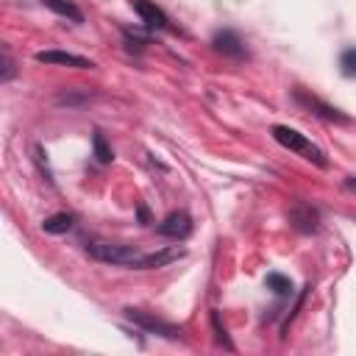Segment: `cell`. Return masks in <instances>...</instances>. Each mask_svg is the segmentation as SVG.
Masks as SVG:
<instances>
[{"instance_id":"5","label":"cell","mask_w":356,"mask_h":356,"mask_svg":"<svg viewBox=\"0 0 356 356\" xmlns=\"http://www.w3.org/2000/svg\"><path fill=\"white\" fill-rule=\"evenodd\" d=\"M161 236H170V239H184L189 231H192V217L186 214V211H170L161 222H159V228H156Z\"/></svg>"},{"instance_id":"16","label":"cell","mask_w":356,"mask_h":356,"mask_svg":"<svg viewBox=\"0 0 356 356\" xmlns=\"http://www.w3.org/2000/svg\"><path fill=\"white\" fill-rule=\"evenodd\" d=\"M139 220L147 222V209H145V206H139Z\"/></svg>"},{"instance_id":"1","label":"cell","mask_w":356,"mask_h":356,"mask_svg":"<svg viewBox=\"0 0 356 356\" xmlns=\"http://www.w3.org/2000/svg\"><path fill=\"white\" fill-rule=\"evenodd\" d=\"M86 250H89L92 259H97L103 264H120V267H136V270H145V264H147V256L142 250L131 248V245H117V242L95 239V242L86 245Z\"/></svg>"},{"instance_id":"14","label":"cell","mask_w":356,"mask_h":356,"mask_svg":"<svg viewBox=\"0 0 356 356\" xmlns=\"http://www.w3.org/2000/svg\"><path fill=\"white\" fill-rule=\"evenodd\" d=\"M267 286H270L275 295H289V292H292V281H289L286 275H281V273H270V275H267Z\"/></svg>"},{"instance_id":"10","label":"cell","mask_w":356,"mask_h":356,"mask_svg":"<svg viewBox=\"0 0 356 356\" xmlns=\"http://www.w3.org/2000/svg\"><path fill=\"white\" fill-rule=\"evenodd\" d=\"M39 3H42V6H47L50 11L61 14V17L72 19V22H83V11H81L78 6H72L70 0H39Z\"/></svg>"},{"instance_id":"7","label":"cell","mask_w":356,"mask_h":356,"mask_svg":"<svg viewBox=\"0 0 356 356\" xmlns=\"http://www.w3.org/2000/svg\"><path fill=\"white\" fill-rule=\"evenodd\" d=\"M131 6L142 17V22L147 28H167V14L156 3H150V0H131Z\"/></svg>"},{"instance_id":"6","label":"cell","mask_w":356,"mask_h":356,"mask_svg":"<svg viewBox=\"0 0 356 356\" xmlns=\"http://www.w3.org/2000/svg\"><path fill=\"white\" fill-rule=\"evenodd\" d=\"M211 47L222 56H231V58H242V53H245V44L234 31H217L211 39Z\"/></svg>"},{"instance_id":"13","label":"cell","mask_w":356,"mask_h":356,"mask_svg":"<svg viewBox=\"0 0 356 356\" xmlns=\"http://www.w3.org/2000/svg\"><path fill=\"white\" fill-rule=\"evenodd\" d=\"M92 145H95V159H97L100 164H108V161L114 159V153H111V147L106 145V136H103L100 131L92 136Z\"/></svg>"},{"instance_id":"15","label":"cell","mask_w":356,"mask_h":356,"mask_svg":"<svg viewBox=\"0 0 356 356\" xmlns=\"http://www.w3.org/2000/svg\"><path fill=\"white\" fill-rule=\"evenodd\" d=\"M342 72H345L348 78L356 72V50H353V47H348V50L342 53Z\"/></svg>"},{"instance_id":"11","label":"cell","mask_w":356,"mask_h":356,"mask_svg":"<svg viewBox=\"0 0 356 356\" xmlns=\"http://www.w3.org/2000/svg\"><path fill=\"white\" fill-rule=\"evenodd\" d=\"M72 222H75V217L67 214V211H61V214L47 217V220L42 222V231H47V234H67V231L72 228Z\"/></svg>"},{"instance_id":"8","label":"cell","mask_w":356,"mask_h":356,"mask_svg":"<svg viewBox=\"0 0 356 356\" xmlns=\"http://www.w3.org/2000/svg\"><path fill=\"white\" fill-rule=\"evenodd\" d=\"M289 220H292V225H295L298 231L312 234V231L317 228V222H320V214H317V209H312L309 203H298V206L289 211Z\"/></svg>"},{"instance_id":"12","label":"cell","mask_w":356,"mask_h":356,"mask_svg":"<svg viewBox=\"0 0 356 356\" xmlns=\"http://www.w3.org/2000/svg\"><path fill=\"white\" fill-rule=\"evenodd\" d=\"M14 75H17V61H14L11 50L0 42V83H3V81H11Z\"/></svg>"},{"instance_id":"3","label":"cell","mask_w":356,"mask_h":356,"mask_svg":"<svg viewBox=\"0 0 356 356\" xmlns=\"http://www.w3.org/2000/svg\"><path fill=\"white\" fill-rule=\"evenodd\" d=\"M125 317H128L134 325H139V328H145V331H150V334H159V337H167V339L181 337V328H178V325H172V323H167V320H161V317H156V314H150V312L125 309Z\"/></svg>"},{"instance_id":"2","label":"cell","mask_w":356,"mask_h":356,"mask_svg":"<svg viewBox=\"0 0 356 356\" xmlns=\"http://www.w3.org/2000/svg\"><path fill=\"white\" fill-rule=\"evenodd\" d=\"M273 139L278 142V145H284L286 150H292V153H298V156H303L306 161H314V164H320V167H325L328 161L323 159V150L320 147H314L300 131H295V128H289V125H273Z\"/></svg>"},{"instance_id":"9","label":"cell","mask_w":356,"mask_h":356,"mask_svg":"<svg viewBox=\"0 0 356 356\" xmlns=\"http://www.w3.org/2000/svg\"><path fill=\"white\" fill-rule=\"evenodd\" d=\"M295 97L300 100V103H306L309 108H317V114L320 117H325V120H337V122H348V117L345 114H339V108H331V106H325L323 100H317L314 95L309 97L306 92H300V89H295Z\"/></svg>"},{"instance_id":"4","label":"cell","mask_w":356,"mask_h":356,"mask_svg":"<svg viewBox=\"0 0 356 356\" xmlns=\"http://www.w3.org/2000/svg\"><path fill=\"white\" fill-rule=\"evenodd\" d=\"M36 61L39 64H58V67H75V70H92L95 64L83 56H75V53H64V50H39L36 53Z\"/></svg>"}]
</instances>
